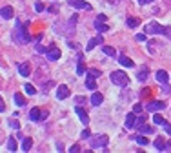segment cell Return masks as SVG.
Returning <instances> with one entry per match:
<instances>
[{
  "label": "cell",
  "instance_id": "1",
  "mask_svg": "<svg viewBox=\"0 0 171 153\" xmlns=\"http://www.w3.org/2000/svg\"><path fill=\"white\" fill-rule=\"evenodd\" d=\"M13 40L16 44H27L31 40V35L27 31V24H20V20L16 22V29L13 33Z\"/></svg>",
  "mask_w": 171,
  "mask_h": 153
},
{
  "label": "cell",
  "instance_id": "2",
  "mask_svg": "<svg viewBox=\"0 0 171 153\" xmlns=\"http://www.w3.org/2000/svg\"><path fill=\"white\" fill-rule=\"evenodd\" d=\"M111 82H113L115 86L124 88V86L129 84V78H128V75H126L124 71H113V73H111Z\"/></svg>",
  "mask_w": 171,
  "mask_h": 153
},
{
  "label": "cell",
  "instance_id": "3",
  "mask_svg": "<svg viewBox=\"0 0 171 153\" xmlns=\"http://www.w3.org/2000/svg\"><path fill=\"white\" fill-rule=\"evenodd\" d=\"M164 26H160L159 22H149L146 27H144V33L148 35H164Z\"/></svg>",
  "mask_w": 171,
  "mask_h": 153
},
{
  "label": "cell",
  "instance_id": "4",
  "mask_svg": "<svg viewBox=\"0 0 171 153\" xmlns=\"http://www.w3.org/2000/svg\"><path fill=\"white\" fill-rule=\"evenodd\" d=\"M108 142H109L108 135H97L95 139H91V148H93V150H98V148H106V146H108Z\"/></svg>",
  "mask_w": 171,
  "mask_h": 153
},
{
  "label": "cell",
  "instance_id": "5",
  "mask_svg": "<svg viewBox=\"0 0 171 153\" xmlns=\"http://www.w3.org/2000/svg\"><path fill=\"white\" fill-rule=\"evenodd\" d=\"M75 111H77V115H78V119H80V122H82L84 126H87V124H89V115L86 113V110H84V108H80V106L77 104Z\"/></svg>",
  "mask_w": 171,
  "mask_h": 153
},
{
  "label": "cell",
  "instance_id": "6",
  "mask_svg": "<svg viewBox=\"0 0 171 153\" xmlns=\"http://www.w3.org/2000/svg\"><path fill=\"white\" fill-rule=\"evenodd\" d=\"M18 73H20V77H29L31 75V64L29 62H20L18 64Z\"/></svg>",
  "mask_w": 171,
  "mask_h": 153
},
{
  "label": "cell",
  "instance_id": "7",
  "mask_svg": "<svg viewBox=\"0 0 171 153\" xmlns=\"http://www.w3.org/2000/svg\"><path fill=\"white\" fill-rule=\"evenodd\" d=\"M164 108H166V104L160 102V100H151V102L148 104V111H151V113L160 111V110H164Z\"/></svg>",
  "mask_w": 171,
  "mask_h": 153
},
{
  "label": "cell",
  "instance_id": "8",
  "mask_svg": "<svg viewBox=\"0 0 171 153\" xmlns=\"http://www.w3.org/2000/svg\"><path fill=\"white\" fill-rule=\"evenodd\" d=\"M77 22H78V15H73L71 18H69V22H67V37H73V33H75V26H77Z\"/></svg>",
  "mask_w": 171,
  "mask_h": 153
},
{
  "label": "cell",
  "instance_id": "9",
  "mask_svg": "<svg viewBox=\"0 0 171 153\" xmlns=\"http://www.w3.org/2000/svg\"><path fill=\"white\" fill-rule=\"evenodd\" d=\"M47 58H49V62L58 60V58H60V49H58V47H55V46H51V47L47 49Z\"/></svg>",
  "mask_w": 171,
  "mask_h": 153
},
{
  "label": "cell",
  "instance_id": "10",
  "mask_svg": "<svg viewBox=\"0 0 171 153\" xmlns=\"http://www.w3.org/2000/svg\"><path fill=\"white\" fill-rule=\"evenodd\" d=\"M0 16H2L4 20L13 18V7H11V5H4V7L0 9Z\"/></svg>",
  "mask_w": 171,
  "mask_h": 153
},
{
  "label": "cell",
  "instance_id": "11",
  "mask_svg": "<svg viewBox=\"0 0 171 153\" xmlns=\"http://www.w3.org/2000/svg\"><path fill=\"white\" fill-rule=\"evenodd\" d=\"M89 100H91V106H95V108H97V106H100V104H102L104 97H102V93L93 91V95H91V99H89Z\"/></svg>",
  "mask_w": 171,
  "mask_h": 153
},
{
  "label": "cell",
  "instance_id": "12",
  "mask_svg": "<svg viewBox=\"0 0 171 153\" xmlns=\"http://www.w3.org/2000/svg\"><path fill=\"white\" fill-rule=\"evenodd\" d=\"M67 4L73 5V7H77V9H89V5L84 0H67Z\"/></svg>",
  "mask_w": 171,
  "mask_h": 153
},
{
  "label": "cell",
  "instance_id": "13",
  "mask_svg": "<svg viewBox=\"0 0 171 153\" xmlns=\"http://www.w3.org/2000/svg\"><path fill=\"white\" fill-rule=\"evenodd\" d=\"M69 97V89H67V86H58V91H56V99H67Z\"/></svg>",
  "mask_w": 171,
  "mask_h": 153
},
{
  "label": "cell",
  "instance_id": "14",
  "mask_svg": "<svg viewBox=\"0 0 171 153\" xmlns=\"http://www.w3.org/2000/svg\"><path fill=\"white\" fill-rule=\"evenodd\" d=\"M157 80H159L160 84H166V82L169 80V75H168L164 69H159V71H157Z\"/></svg>",
  "mask_w": 171,
  "mask_h": 153
},
{
  "label": "cell",
  "instance_id": "15",
  "mask_svg": "<svg viewBox=\"0 0 171 153\" xmlns=\"http://www.w3.org/2000/svg\"><path fill=\"white\" fill-rule=\"evenodd\" d=\"M40 117H42V113H40L38 108H33V110L29 111V119H31L33 122H40Z\"/></svg>",
  "mask_w": 171,
  "mask_h": 153
},
{
  "label": "cell",
  "instance_id": "16",
  "mask_svg": "<svg viewBox=\"0 0 171 153\" xmlns=\"http://www.w3.org/2000/svg\"><path fill=\"white\" fill-rule=\"evenodd\" d=\"M102 42H104V38H102V35H98V37H95V38H91V40H89V44H87V49L91 51L95 46H98V44H102Z\"/></svg>",
  "mask_w": 171,
  "mask_h": 153
},
{
  "label": "cell",
  "instance_id": "17",
  "mask_svg": "<svg viewBox=\"0 0 171 153\" xmlns=\"http://www.w3.org/2000/svg\"><path fill=\"white\" fill-rule=\"evenodd\" d=\"M118 62L124 66V68H133L135 66V62L129 58V57H124V55H120V58H118Z\"/></svg>",
  "mask_w": 171,
  "mask_h": 153
},
{
  "label": "cell",
  "instance_id": "18",
  "mask_svg": "<svg viewBox=\"0 0 171 153\" xmlns=\"http://www.w3.org/2000/svg\"><path fill=\"white\" fill-rule=\"evenodd\" d=\"M137 113L133 111V113H129L128 117H126V128H135V122H137V117H135Z\"/></svg>",
  "mask_w": 171,
  "mask_h": 153
},
{
  "label": "cell",
  "instance_id": "19",
  "mask_svg": "<svg viewBox=\"0 0 171 153\" xmlns=\"http://www.w3.org/2000/svg\"><path fill=\"white\" fill-rule=\"evenodd\" d=\"M131 139H133L137 144H140V146H148V142H149V141H148L146 137H142V135H135V137H131Z\"/></svg>",
  "mask_w": 171,
  "mask_h": 153
},
{
  "label": "cell",
  "instance_id": "20",
  "mask_svg": "<svg viewBox=\"0 0 171 153\" xmlns=\"http://www.w3.org/2000/svg\"><path fill=\"white\" fill-rule=\"evenodd\" d=\"M31 146H33V139H29V137H27V139H24V141H22V151H29V150H31Z\"/></svg>",
  "mask_w": 171,
  "mask_h": 153
},
{
  "label": "cell",
  "instance_id": "21",
  "mask_svg": "<svg viewBox=\"0 0 171 153\" xmlns=\"http://www.w3.org/2000/svg\"><path fill=\"white\" fill-rule=\"evenodd\" d=\"M86 88H87V89H93V91L97 89V82H95L93 77H87V80H86Z\"/></svg>",
  "mask_w": 171,
  "mask_h": 153
},
{
  "label": "cell",
  "instance_id": "22",
  "mask_svg": "<svg viewBox=\"0 0 171 153\" xmlns=\"http://www.w3.org/2000/svg\"><path fill=\"white\" fill-rule=\"evenodd\" d=\"M155 148H157L159 151H166V142H164V139H157V141H155Z\"/></svg>",
  "mask_w": 171,
  "mask_h": 153
},
{
  "label": "cell",
  "instance_id": "23",
  "mask_svg": "<svg viewBox=\"0 0 171 153\" xmlns=\"http://www.w3.org/2000/svg\"><path fill=\"white\" fill-rule=\"evenodd\" d=\"M137 77H139V80H140V82H144V80L148 78V68H140V71H139V75H137Z\"/></svg>",
  "mask_w": 171,
  "mask_h": 153
},
{
  "label": "cell",
  "instance_id": "24",
  "mask_svg": "<svg viewBox=\"0 0 171 153\" xmlns=\"http://www.w3.org/2000/svg\"><path fill=\"white\" fill-rule=\"evenodd\" d=\"M15 104L22 108V106H26V99H24V97H22L20 93H16V95H15Z\"/></svg>",
  "mask_w": 171,
  "mask_h": 153
},
{
  "label": "cell",
  "instance_id": "25",
  "mask_svg": "<svg viewBox=\"0 0 171 153\" xmlns=\"http://www.w3.org/2000/svg\"><path fill=\"white\" fill-rule=\"evenodd\" d=\"M140 133H151V135H155V128H151V126H140V128H137Z\"/></svg>",
  "mask_w": 171,
  "mask_h": 153
},
{
  "label": "cell",
  "instance_id": "26",
  "mask_svg": "<svg viewBox=\"0 0 171 153\" xmlns=\"http://www.w3.org/2000/svg\"><path fill=\"white\" fill-rule=\"evenodd\" d=\"M7 150H9V151H16V141H15L13 137L7 139Z\"/></svg>",
  "mask_w": 171,
  "mask_h": 153
},
{
  "label": "cell",
  "instance_id": "27",
  "mask_svg": "<svg viewBox=\"0 0 171 153\" xmlns=\"http://www.w3.org/2000/svg\"><path fill=\"white\" fill-rule=\"evenodd\" d=\"M80 60H82V55H78V64H77V73H78V75L86 73V68H84V64H82Z\"/></svg>",
  "mask_w": 171,
  "mask_h": 153
},
{
  "label": "cell",
  "instance_id": "28",
  "mask_svg": "<svg viewBox=\"0 0 171 153\" xmlns=\"http://www.w3.org/2000/svg\"><path fill=\"white\" fill-rule=\"evenodd\" d=\"M139 24H140L139 18H135V16H129V18H128V26H129V27H137Z\"/></svg>",
  "mask_w": 171,
  "mask_h": 153
},
{
  "label": "cell",
  "instance_id": "29",
  "mask_svg": "<svg viewBox=\"0 0 171 153\" xmlns=\"http://www.w3.org/2000/svg\"><path fill=\"white\" fill-rule=\"evenodd\" d=\"M95 29H97L98 33H106V31L109 29V26H108V24H95Z\"/></svg>",
  "mask_w": 171,
  "mask_h": 153
},
{
  "label": "cell",
  "instance_id": "30",
  "mask_svg": "<svg viewBox=\"0 0 171 153\" xmlns=\"http://www.w3.org/2000/svg\"><path fill=\"white\" fill-rule=\"evenodd\" d=\"M102 51H104V55H108V57H115V49H113L111 46H104Z\"/></svg>",
  "mask_w": 171,
  "mask_h": 153
},
{
  "label": "cell",
  "instance_id": "31",
  "mask_svg": "<svg viewBox=\"0 0 171 153\" xmlns=\"http://www.w3.org/2000/svg\"><path fill=\"white\" fill-rule=\"evenodd\" d=\"M24 89H26L27 95H35V93H36V89H35L33 84H24Z\"/></svg>",
  "mask_w": 171,
  "mask_h": 153
},
{
  "label": "cell",
  "instance_id": "32",
  "mask_svg": "<svg viewBox=\"0 0 171 153\" xmlns=\"http://www.w3.org/2000/svg\"><path fill=\"white\" fill-rule=\"evenodd\" d=\"M106 22H108V16L106 15H98L97 20H95V24H106Z\"/></svg>",
  "mask_w": 171,
  "mask_h": 153
},
{
  "label": "cell",
  "instance_id": "33",
  "mask_svg": "<svg viewBox=\"0 0 171 153\" xmlns=\"http://www.w3.org/2000/svg\"><path fill=\"white\" fill-rule=\"evenodd\" d=\"M160 93H162V95H169V93H171V88L168 86V84H162V88H160Z\"/></svg>",
  "mask_w": 171,
  "mask_h": 153
},
{
  "label": "cell",
  "instance_id": "34",
  "mask_svg": "<svg viewBox=\"0 0 171 153\" xmlns=\"http://www.w3.org/2000/svg\"><path fill=\"white\" fill-rule=\"evenodd\" d=\"M153 122H155V124H164V122H166V119H164V117H160V115H155V117H153Z\"/></svg>",
  "mask_w": 171,
  "mask_h": 153
},
{
  "label": "cell",
  "instance_id": "35",
  "mask_svg": "<svg viewBox=\"0 0 171 153\" xmlns=\"http://www.w3.org/2000/svg\"><path fill=\"white\" fill-rule=\"evenodd\" d=\"M144 122H146V117H139V119H137V122H135V126H137V128H140V126H144Z\"/></svg>",
  "mask_w": 171,
  "mask_h": 153
},
{
  "label": "cell",
  "instance_id": "36",
  "mask_svg": "<svg viewBox=\"0 0 171 153\" xmlns=\"http://www.w3.org/2000/svg\"><path fill=\"white\" fill-rule=\"evenodd\" d=\"M9 126H11L13 130H20V124H18V122H16L15 119H13V120H9Z\"/></svg>",
  "mask_w": 171,
  "mask_h": 153
},
{
  "label": "cell",
  "instance_id": "37",
  "mask_svg": "<svg viewBox=\"0 0 171 153\" xmlns=\"http://www.w3.org/2000/svg\"><path fill=\"white\" fill-rule=\"evenodd\" d=\"M35 9H36L38 13H42V11H44V4H42V2H36V4H35Z\"/></svg>",
  "mask_w": 171,
  "mask_h": 153
},
{
  "label": "cell",
  "instance_id": "38",
  "mask_svg": "<svg viewBox=\"0 0 171 153\" xmlns=\"http://www.w3.org/2000/svg\"><path fill=\"white\" fill-rule=\"evenodd\" d=\"M162 126H164V131H166L168 135H171V124H169V122H164Z\"/></svg>",
  "mask_w": 171,
  "mask_h": 153
},
{
  "label": "cell",
  "instance_id": "39",
  "mask_svg": "<svg viewBox=\"0 0 171 153\" xmlns=\"http://www.w3.org/2000/svg\"><path fill=\"white\" fill-rule=\"evenodd\" d=\"M87 75H89V77H98V75H100V71H98V69H91Z\"/></svg>",
  "mask_w": 171,
  "mask_h": 153
},
{
  "label": "cell",
  "instance_id": "40",
  "mask_svg": "<svg viewBox=\"0 0 171 153\" xmlns=\"http://www.w3.org/2000/svg\"><path fill=\"white\" fill-rule=\"evenodd\" d=\"M36 51H38V53H47V49H46L44 46H40V44L36 46Z\"/></svg>",
  "mask_w": 171,
  "mask_h": 153
},
{
  "label": "cell",
  "instance_id": "41",
  "mask_svg": "<svg viewBox=\"0 0 171 153\" xmlns=\"http://www.w3.org/2000/svg\"><path fill=\"white\" fill-rule=\"evenodd\" d=\"M89 135H91V133H89V130H84L80 137H82V139H89Z\"/></svg>",
  "mask_w": 171,
  "mask_h": 153
},
{
  "label": "cell",
  "instance_id": "42",
  "mask_svg": "<svg viewBox=\"0 0 171 153\" xmlns=\"http://www.w3.org/2000/svg\"><path fill=\"white\" fill-rule=\"evenodd\" d=\"M69 151H71V153H77V151H80V146H78V144H75V146H73V148H71Z\"/></svg>",
  "mask_w": 171,
  "mask_h": 153
},
{
  "label": "cell",
  "instance_id": "43",
  "mask_svg": "<svg viewBox=\"0 0 171 153\" xmlns=\"http://www.w3.org/2000/svg\"><path fill=\"white\" fill-rule=\"evenodd\" d=\"M137 40H139V42H144V40H146V35H142V33L137 35Z\"/></svg>",
  "mask_w": 171,
  "mask_h": 153
},
{
  "label": "cell",
  "instance_id": "44",
  "mask_svg": "<svg viewBox=\"0 0 171 153\" xmlns=\"http://www.w3.org/2000/svg\"><path fill=\"white\" fill-rule=\"evenodd\" d=\"M84 102H86V99H84V97H77V104H80V106H82Z\"/></svg>",
  "mask_w": 171,
  "mask_h": 153
},
{
  "label": "cell",
  "instance_id": "45",
  "mask_svg": "<svg viewBox=\"0 0 171 153\" xmlns=\"http://www.w3.org/2000/svg\"><path fill=\"white\" fill-rule=\"evenodd\" d=\"M133 111H135V113H140V111H142V106H140V104H137V106L133 108Z\"/></svg>",
  "mask_w": 171,
  "mask_h": 153
},
{
  "label": "cell",
  "instance_id": "46",
  "mask_svg": "<svg viewBox=\"0 0 171 153\" xmlns=\"http://www.w3.org/2000/svg\"><path fill=\"white\" fill-rule=\"evenodd\" d=\"M164 35H168V38H171V27H166L164 29Z\"/></svg>",
  "mask_w": 171,
  "mask_h": 153
},
{
  "label": "cell",
  "instance_id": "47",
  "mask_svg": "<svg viewBox=\"0 0 171 153\" xmlns=\"http://www.w3.org/2000/svg\"><path fill=\"white\" fill-rule=\"evenodd\" d=\"M139 2H140V4H142V5H148V4H151V2H153V0H139Z\"/></svg>",
  "mask_w": 171,
  "mask_h": 153
},
{
  "label": "cell",
  "instance_id": "48",
  "mask_svg": "<svg viewBox=\"0 0 171 153\" xmlns=\"http://www.w3.org/2000/svg\"><path fill=\"white\" fill-rule=\"evenodd\" d=\"M4 110H5V108H4V100H2V97H0V113H2Z\"/></svg>",
  "mask_w": 171,
  "mask_h": 153
},
{
  "label": "cell",
  "instance_id": "49",
  "mask_svg": "<svg viewBox=\"0 0 171 153\" xmlns=\"http://www.w3.org/2000/svg\"><path fill=\"white\" fill-rule=\"evenodd\" d=\"M166 151H171V142H168V144H166Z\"/></svg>",
  "mask_w": 171,
  "mask_h": 153
},
{
  "label": "cell",
  "instance_id": "50",
  "mask_svg": "<svg viewBox=\"0 0 171 153\" xmlns=\"http://www.w3.org/2000/svg\"><path fill=\"white\" fill-rule=\"evenodd\" d=\"M108 2H109V4H115V2H117V0H108Z\"/></svg>",
  "mask_w": 171,
  "mask_h": 153
}]
</instances>
